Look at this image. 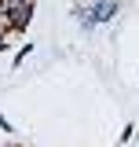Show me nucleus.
Masks as SVG:
<instances>
[{
	"mask_svg": "<svg viewBox=\"0 0 139 147\" xmlns=\"http://www.w3.org/2000/svg\"><path fill=\"white\" fill-rule=\"evenodd\" d=\"M0 132H11V125H7V118H0Z\"/></svg>",
	"mask_w": 139,
	"mask_h": 147,
	"instance_id": "7ed1b4c3",
	"label": "nucleus"
},
{
	"mask_svg": "<svg viewBox=\"0 0 139 147\" xmlns=\"http://www.w3.org/2000/svg\"><path fill=\"white\" fill-rule=\"evenodd\" d=\"M117 11H121V4H117V0H99V4H92V7H84V11H77V15H81V26L92 30L95 22H110Z\"/></svg>",
	"mask_w": 139,
	"mask_h": 147,
	"instance_id": "f257e3e1",
	"label": "nucleus"
},
{
	"mask_svg": "<svg viewBox=\"0 0 139 147\" xmlns=\"http://www.w3.org/2000/svg\"><path fill=\"white\" fill-rule=\"evenodd\" d=\"M7 15H11V30H26L29 18H33V4H18L15 11H7Z\"/></svg>",
	"mask_w": 139,
	"mask_h": 147,
	"instance_id": "f03ea898",
	"label": "nucleus"
}]
</instances>
